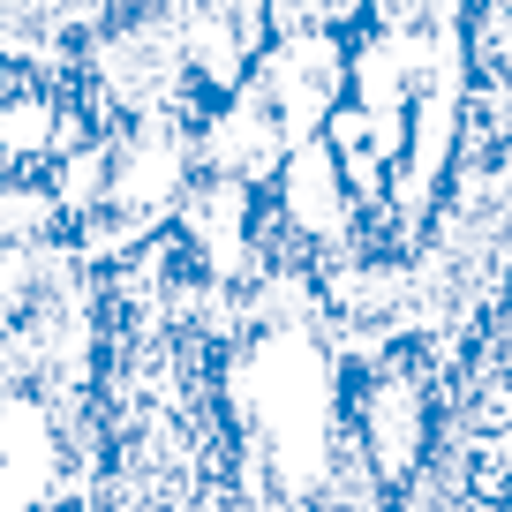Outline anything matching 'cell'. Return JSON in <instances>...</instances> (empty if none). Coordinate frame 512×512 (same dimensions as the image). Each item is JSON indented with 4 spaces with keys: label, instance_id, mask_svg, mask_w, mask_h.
<instances>
[{
    "label": "cell",
    "instance_id": "cell-1",
    "mask_svg": "<svg viewBox=\"0 0 512 512\" xmlns=\"http://www.w3.org/2000/svg\"><path fill=\"white\" fill-rule=\"evenodd\" d=\"M226 407L249 437L256 475L287 505L332 490L347 467V377L317 317H264L226 362Z\"/></svg>",
    "mask_w": 512,
    "mask_h": 512
},
{
    "label": "cell",
    "instance_id": "cell-2",
    "mask_svg": "<svg viewBox=\"0 0 512 512\" xmlns=\"http://www.w3.org/2000/svg\"><path fill=\"white\" fill-rule=\"evenodd\" d=\"M83 407H61L38 384L0 377V512L68 505V430Z\"/></svg>",
    "mask_w": 512,
    "mask_h": 512
},
{
    "label": "cell",
    "instance_id": "cell-3",
    "mask_svg": "<svg viewBox=\"0 0 512 512\" xmlns=\"http://www.w3.org/2000/svg\"><path fill=\"white\" fill-rule=\"evenodd\" d=\"M264 211H272V234L287 249H324V256H339L354 241V226H362V204H354V189H347L324 136L287 144L279 174L264 181Z\"/></svg>",
    "mask_w": 512,
    "mask_h": 512
},
{
    "label": "cell",
    "instance_id": "cell-4",
    "mask_svg": "<svg viewBox=\"0 0 512 512\" xmlns=\"http://www.w3.org/2000/svg\"><path fill=\"white\" fill-rule=\"evenodd\" d=\"M61 234H68V219L53 204L46 174H0V249H46Z\"/></svg>",
    "mask_w": 512,
    "mask_h": 512
}]
</instances>
